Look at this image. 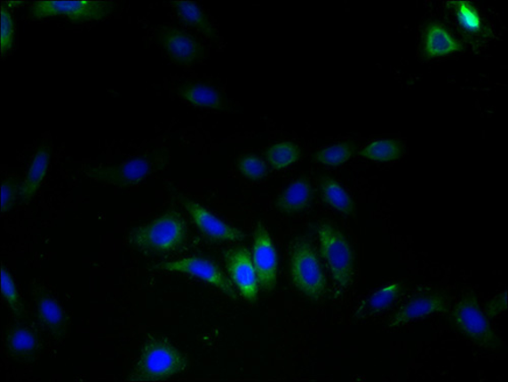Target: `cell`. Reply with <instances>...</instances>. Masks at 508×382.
<instances>
[{
	"mask_svg": "<svg viewBox=\"0 0 508 382\" xmlns=\"http://www.w3.org/2000/svg\"><path fill=\"white\" fill-rule=\"evenodd\" d=\"M38 314L40 321L49 330L56 334H61L65 330L66 318L61 307L52 297L42 295L38 299Z\"/></svg>",
	"mask_w": 508,
	"mask_h": 382,
	"instance_id": "d4e9b609",
	"label": "cell"
},
{
	"mask_svg": "<svg viewBox=\"0 0 508 382\" xmlns=\"http://www.w3.org/2000/svg\"><path fill=\"white\" fill-rule=\"evenodd\" d=\"M6 344L12 355L19 359H33L38 350V339L32 330L26 328H13L9 332Z\"/></svg>",
	"mask_w": 508,
	"mask_h": 382,
	"instance_id": "603a6c76",
	"label": "cell"
},
{
	"mask_svg": "<svg viewBox=\"0 0 508 382\" xmlns=\"http://www.w3.org/2000/svg\"><path fill=\"white\" fill-rule=\"evenodd\" d=\"M322 257L334 280L343 288L351 284L355 270V256L347 237L334 224L322 221L317 227Z\"/></svg>",
	"mask_w": 508,
	"mask_h": 382,
	"instance_id": "277c9868",
	"label": "cell"
},
{
	"mask_svg": "<svg viewBox=\"0 0 508 382\" xmlns=\"http://www.w3.org/2000/svg\"><path fill=\"white\" fill-rule=\"evenodd\" d=\"M115 3L108 0H41L31 5L32 20L67 18L75 24L98 22L111 15Z\"/></svg>",
	"mask_w": 508,
	"mask_h": 382,
	"instance_id": "7a4b0ae2",
	"label": "cell"
},
{
	"mask_svg": "<svg viewBox=\"0 0 508 382\" xmlns=\"http://www.w3.org/2000/svg\"><path fill=\"white\" fill-rule=\"evenodd\" d=\"M403 286L400 283H393L378 290L365 300L357 311V317H370L389 308L403 293Z\"/></svg>",
	"mask_w": 508,
	"mask_h": 382,
	"instance_id": "d6986e66",
	"label": "cell"
},
{
	"mask_svg": "<svg viewBox=\"0 0 508 382\" xmlns=\"http://www.w3.org/2000/svg\"><path fill=\"white\" fill-rule=\"evenodd\" d=\"M464 45L449 33L446 27L429 24L423 34V52L427 59L442 58L462 52Z\"/></svg>",
	"mask_w": 508,
	"mask_h": 382,
	"instance_id": "9a60e30c",
	"label": "cell"
},
{
	"mask_svg": "<svg viewBox=\"0 0 508 382\" xmlns=\"http://www.w3.org/2000/svg\"><path fill=\"white\" fill-rule=\"evenodd\" d=\"M187 368V359L175 346L157 341L147 346L130 380H164L185 371Z\"/></svg>",
	"mask_w": 508,
	"mask_h": 382,
	"instance_id": "8992f818",
	"label": "cell"
},
{
	"mask_svg": "<svg viewBox=\"0 0 508 382\" xmlns=\"http://www.w3.org/2000/svg\"><path fill=\"white\" fill-rule=\"evenodd\" d=\"M448 299L441 292L423 294L401 306L389 322L390 329H397L418 318L448 311Z\"/></svg>",
	"mask_w": 508,
	"mask_h": 382,
	"instance_id": "4fadbf2b",
	"label": "cell"
},
{
	"mask_svg": "<svg viewBox=\"0 0 508 382\" xmlns=\"http://www.w3.org/2000/svg\"><path fill=\"white\" fill-rule=\"evenodd\" d=\"M179 200L192 217L197 229L210 240L227 243L239 242L244 238L242 231L226 224L199 203L180 195H179Z\"/></svg>",
	"mask_w": 508,
	"mask_h": 382,
	"instance_id": "30bf717a",
	"label": "cell"
},
{
	"mask_svg": "<svg viewBox=\"0 0 508 382\" xmlns=\"http://www.w3.org/2000/svg\"><path fill=\"white\" fill-rule=\"evenodd\" d=\"M19 184L17 181L9 179L5 180L2 186V213L10 211L19 193Z\"/></svg>",
	"mask_w": 508,
	"mask_h": 382,
	"instance_id": "f546056e",
	"label": "cell"
},
{
	"mask_svg": "<svg viewBox=\"0 0 508 382\" xmlns=\"http://www.w3.org/2000/svg\"><path fill=\"white\" fill-rule=\"evenodd\" d=\"M2 293L13 313L18 315L22 314L17 287L4 267H2Z\"/></svg>",
	"mask_w": 508,
	"mask_h": 382,
	"instance_id": "83f0119b",
	"label": "cell"
},
{
	"mask_svg": "<svg viewBox=\"0 0 508 382\" xmlns=\"http://www.w3.org/2000/svg\"><path fill=\"white\" fill-rule=\"evenodd\" d=\"M507 309V292H501L486 306L485 314L493 318L504 313Z\"/></svg>",
	"mask_w": 508,
	"mask_h": 382,
	"instance_id": "4dcf8cb0",
	"label": "cell"
},
{
	"mask_svg": "<svg viewBox=\"0 0 508 382\" xmlns=\"http://www.w3.org/2000/svg\"><path fill=\"white\" fill-rule=\"evenodd\" d=\"M356 151V145L352 141L321 148L314 155V159L323 165L337 167L348 162Z\"/></svg>",
	"mask_w": 508,
	"mask_h": 382,
	"instance_id": "484cf974",
	"label": "cell"
},
{
	"mask_svg": "<svg viewBox=\"0 0 508 382\" xmlns=\"http://www.w3.org/2000/svg\"><path fill=\"white\" fill-rule=\"evenodd\" d=\"M171 4L183 23L199 30L210 39H217L214 25L204 15L199 5L193 2H173Z\"/></svg>",
	"mask_w": 508,
	"mask_h": 382,
	"instance_id": "ffe728a7",
	"label": "cell"
},
{
	"mask_svg": "<svg viewBox=\"0 0 508 382\" xmlns=\"http://www.w3.org/2000/svg\"><path fill=\"white\" fill-rule=\"evenodd\" d=\"M224 260L230 279L240 295L245 300L256 303L259 284L250 251L243 246L233 247L224 252Z\"/></svg>",
	"mask_w": 508,
	"mask_h": 382,
	"instance_id": "ba28073f",
	"label": "cell"
},
{
	"mask_svg": "<svg viewBox=\"0 0 508 382\" xmlns=\"http://www.w3.org/2000/svg\"><path fill=\"white\" fill-rule=\"evenodd\" d=\"M158 268L168 272H178L194 275L209 284L220 290L226 296L233 300H237L238 296L233 288L230 280L220 270V267L211 263L210 260L192 257L180 260L171 261V263L160 264Z\"/></svg>",
	"mask_w": 508,
	"mask_h": 382,
	"instance_id": "9c48e42d",
	"label": "cell"
},
{
	"mask_svg": "<svg viewBox=\"0 0 508 382\" xmlns=\"http://www.w3.org/2000/svg\"><path fill=\"white\" fill-rule=\"evenodd\" d=\"M251 259L260 288L266 293L274 291L278 280L277 252L269 232L262 223L253 233Z\"/></svg>",
	"mask_w": 508,
	"mask_h": 382,
	"instance_id": "52a82bcc",
	"label": "cell"
},
{
	"mask_svg": "<svg viewBox=\"0 0 508 382\" xmlns=\"http://www.w3.org/2000/svg\"><path fill=\"white\" fill-rule=\"evenodd\" d=\"M290 274L293 284L309 299L316 300L327 287L326 275L312 243L306 239L295 240L290 250Z\"/></svg>",
	"mask_w": 508,
	"mask_h": 382,
	"instance_id": "6da1fadb",
	"label": "cell"
},
{
	"mask_svg": "<svg viewBox=\"0 0 508 382\" xmlns=\"http://www.w3.org/2000/svg\"><path fill=\"white\" fill-rule=\"evenodd\" d=\"M313 187L306 179L289 184L274 201V208L281 214L294 215L306 211L313 201Z\"/></svg>",
	"mask_w": 508,
	"mask_h": 382,
	"instance_id": "2e32d148",
	"label": "cell"
},
{
	"mask_svg": "<svg viewBox=\"0 0 508 382\" xmlns=\"http://www.w3.org/2000/svg\"><path fill=\"white\" fill-rule=\"evenodd\" d=\"M448 8L456 20L458 26L465 33L470 35H479L485 31L483 20L476 6L465 0H454L448 3Z\"/></svg>",
	"mask_w": 508,
	"mask_h": 382,
	"instance_id": "44dd1931",
	"label": "cell"
},
{
	"mask_svg": "<svg viewBox=\"0 0 508 382\" xmlns=\"http://www.w3.org/2000/svg\"><path fill=\"white\" fill-rule=\"evenodd\" d=\"M321 189L323 202L330 208L344 215H354L356 210L354 201L336 179L329 176H322Z\"/></svg>",
	"mask_w": 508,
	"mask_h": 382,
	"instance_id": "ac0fdd59",
	"label": "cell"
},
{
	"mask_svg": "<svg viewBox=\"0 0 508 382\" xmlns=\"http://www.w3.org/2000/svg\"><path fill=\"white\" fill-rule=\"evenodd\" d=\"M152 164L145 158H135L117 166L93 168L88 172L91 179L120 187L142 181L150 174Z\"/></svg>",
	"mask_w": 508,
	"mask_h": 382,
	"instance_id": "7c38bea8",
	"label": "cell"
},
{
	"mask_svg": "<svg viewBox=\"0 0 508 382\" xmlns=\"http://www.w3.org/2000/svg\"><path fill=\"white\" fill-rule=\"evenodd\" d=\"M455 329L480 348L496 350L501 342L490 327L488 320L479 308L476 296L465 294L451 311Z\"/></svg>",
	"mask_w": 508,
	"mask_h": 382,
	"instance_id": "5b68a950",
	"label": "cell"
},
{
	"mask_svg": "<svg viewBox=\"0 0 508 382\" xmlns=\"http://www.w3.org/2000/svg\"><path fill=\"white\" fill-rule=\"evenodd\" d=\"M178 95L182 101L195 106V107L218 111L230 110L229 102L221 92L206 84H182L178 90Z\"/></svg>",
	"mask_w": 508,
	"mask_h": 382,
	"instance_id": "5bb4252c",
	"label": "cell"
},
{
	"mask_svg": "<svg viewBox=\"0 0 508 382\" xmlns=\"http://www.w3.org/2000/svg\"><path fill=\"white\" fill-rule=\"evenodd\" d=\"M13 38H15V23H13L10 11L2 6V41H0L2 56H4L12 48Z\"/></svg>",
	"mask_w": 508,
	"mask_h": 382,
	"instance_id": "f1b7e54d",
	"label": "cell"
},
{
	"mask_svg": "<svg viewBox=\"0 0 508 382\" xmlns=\"http://www.w3.org/2000/svg\"><path fill=\"white\" fill-rule=\"evenodd\" d=\"M51 159V148L47 146H41L37 153L35 154L29 171H28L25 181L20 188V195L24 201H30L37 193L47 174Z\"/></svg>",
	"mask_w": 508,
	"mask_h": 382,
	"instance_id": "e0dca14e",
	"label": "cell"
},
{
	"mask_svg": "<svg viewBox=\"0 0 508 382\" xmlns=\"http://www.w3.org/2000/svg\"><path fill=\"white\" fill-rule=\"evenodd\" d=\"M364 159L376 162H392L401 159L404 144L400 139H378L371 141L359 152Z\"/></svg>",
	"mask_w": 508,
	"mask_h": 382,
	"instance_id": "7402d4cb",
	"label": "cell"
},
{
	"mask_svg": "<svg viewBox=\"0 0 508 382\" xmlns=\"http://www.w3.org/2000/svg\"><path fill=\"white\" fill-rule=\"evenodd\" d=\"M237 168L245 179L251 181L263 179L267 174L266 163L253 154L242 155L237 162Z\"/></svg>",
	"mask_w": 508,
	"mask_h": 382,
	"instance_id": "4316f807",
	"label": "cell"
},
{
	"mask_svg": "<svg viewBox=\"0 0 508 382\" xmlns=\"http://www.w3.org/2000/svg\"><path fill=\"white\" fill-rule=\"evenodd\" d=\"M158 42L169 58L180 66H193L206 55L199 41L176 28H162Z\"/></svg>",
	"mask_w": 508,
	"mask_h": 382,
	"instance_id": "8fae6325",
	"label": "cell"
},
{
	"mask_svg": "<svg viewBox=\"0 0 508 382\" xmlns=\"http://www.w3.org/2000/svg\"><path fill=\"white\" fill-rule=\"evenodd\" d=\"M301 151L298 146L292 141H281L267 148L266 159L272 168L276 170L285 169L298 162Z\"/></svg>",
	"mask_w": 508,
	"mask_h": 382,
	"instance_id": "cb8c5ba5",
	"label": "cell"
},
{
	"mask_svg": "<svg viewBox=\"0 0 508 382\" xmlns=\"http://www.w3.org/2000/svg\"><path fill=\"white\" fill-rule=\"evenodd\" d=\"M187 237V226L174 211L131 232V242L145 251L169 252L180 249Z\"/></svg>",
	"mask_w": 508,
	"mask_h": 382,
	"instance_id": "3957f363",
	"label": "cell"
}]
</instances>
